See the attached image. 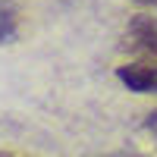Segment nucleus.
I'll return each mask as SVG.
<instances>
[{
  "mask_svg": "<svg viewBox=\"0 0 157 157\" xmlns=\"http://www.w3.org/2000/svg\"><path fill=\"white\" fill-rule=\"evenodd\" d=\"M116 78L135 94H154L157 91V66H148V63H126L116 69Z\"/></svg>",
  "mask_w": 157,
  "mask_h": 157,
  "instance_id": "f257e3e1",
  "label": "nucleus"
},
{
  "mask_svg": "<svg viewBox=\"0 0 157 157\" xmlns=\"http://www.w3.org/2000/svg\"><path fill=\"white\" fill-rule=\"evenodd\" d=\"M129 35H132V41L138 47L157 54V19L154 16H138L132 25H129Z\"/></svg>",
  "mask_w": 157,
  "mask_h": 157,
  "instance_id": "f03ea898",
  "label": "nucleus"
},
{
  "mask_svg": "<svg viewBox=\"0 0 157 157\" xmlns=\"http://www.w3.org/2000/svg\"><path fill=\"white\" fill-rule=\"evenodd\" d=\"M16 35V6L13 0H0V44L13 41Z\"/></svg>",
  "mask_w": 157,
  "mask_h": 157,
  "instance_id": "7ed1b4c3",
  "label": "nucleus"
},
{
  "mask_svg": "<svg viewBox=\"0 0 157 157\" xmlns=\"http://www.w3.org/2000/svg\"><path fill=\"white\" fill-rule=\"evenodd\" d=\"M135 3H141V6H157V0H135Z\"/></svg>",
  "mask_w": 157,
  "mask_h": 157,
  "instance_id": "20e7f679",
  "label": "nucleus"
},
{
  "mask_svg": "<svg viewBox=\"0 0 157 157\" xmlns=\"http://www.w3.org/2000/svg\"><path fill=\"white\" fill-rule=\"evenodd\" d=\"M0 157H10V154H0Z\"/></svg>",
  "mask_w": 157,
  "mask_h": 157,
  "instance_id": "39448f33",
  "label": "nucleus"
}]
</instances>
